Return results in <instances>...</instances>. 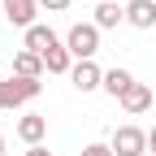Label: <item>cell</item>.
<instances>
[{
    "label": "cell",
    "instance_id": "cell-2",
    "mask_svg": "<svg viewBox=\"0 0 156 156\" xmlns=\"http://www.w3.org/2000/svg\"><path fill=\"white\" fill-rule=\"evenodd\" d=\"M39 91H44L39 78H17V74H9L5 83H0V108H22V104L35 100Z\"/></svg>",
    "mask_w": 156,
    "mask_h": 156
},
{
    "label": "cell",
    "instance_id": "cell-5",
    "mask_svg": "<svg viewBox=\"0 0 156 156\" xmlns=\"http://www.w3.org/2000/svg\"><path fill=\"white\" fill-rule=\"evenodd\" d=\"M44 134H48V117H44V113L17 117V139H22L26 147H39V143H44Z\"/></svg>",
    "mask_w": 156,
    "mask_h": 156
},
{
    "label": "cell",
    "instance_id": "cell-8",
    "mask_svg": "<svg viewBox=\"0 0 156 156\" xmlns=\"http://www.w3.org/2000/svg\"><path fill=\"white\" fill-rule=\"evenodd\" d=\"M126 22L134 30H152L156 26V0H130L126 5Z\"/></svg>",
    "mask_w": 156,
    "mask_h": 156
},
{
    "label": "cell",
    "instance_id": "cell-9",
    "mask_svg": "<svg viewBox=\"0 0 156 156\" xmlns=\"http://www.w3.org/2000/svg\"><path fill=\"white\" fill-rule=\"evenodd\" d=\"M35 13H39V0H5V17L22 30L35 26Z\"/></svg>",
    "mask_w": 156,
    "mask_h": 156
},
{
    "label": "cell",
    "instance_id": "cell-6",
    "mask_svg": "<svg viewBox=\"0 0 156 156\" xmlns=\"http://www.w3.org/2000/svg\"><path fill=\"white\" fill-rule=\"evenodd\" d=\"M69 83L87 95V91H95V87H104V69L95 65V61H78V65L69 69Z\"/></svg>",
    "mask_w": 156,
    "mask_h": 156
},
{
    "label": "cell",
    "instance_id": "cell-4",
    "mask_svg": "<svg viewBox=\"0 0 156 156\" xmlns=\"http://www.w3.org/2000/svg\"><path fill=\"white\" fill-rule=\"evenodd\" d=\"M22 48H26V52H35V56H48L52 48H61V39H56V30H52V26L35 22L30 30H22Z\"/></svg>",
    "mask_w": 156,
    "mask_h": 156
},
{
    "label": "cell",
    "instance_id": "cell-17",
    "mask_svg": "<svg viewBox=\"0 0 156 156\" xmlns=\"http://www.w3.org/2000/svg\"><path fill=\"white\" fill-rule=\"evenodd\" d=\"M147 152H152V156H156V126H152V130H147Z\"/></svg>",
    "mask_w": 156,
    "mask_h": 156
},
{
    "label": "cell",
    "instance_id": "cell-10",
    "mask_svg": "<svg viewBox=\"0 0 156 156\" xmlns=\"http://www.w3.org/2000/svg\"><path fill=\"white\" fill-rule=\"evenodd\" d=\"M100 30H113V26H122L126 22V9L117 5V0H104V5H95V17H91Z\"/></svg>",
    "mask_w": 156,
    "mask_h": 156
},
{
    "label": "cell",
    "instance_id": "cell-11",
    "mask_svg": "<svg viewBox=\"0 0 156 156\" xmlns=\"http://www.w3.org/2000/svg\"><path fill=\"white\" fill-rule=\"evenodd\" d=\"M13 74H17V78H44V74H48V69H44V56H35V52L22 48V52L13 56Z\"/></svg>",
    "mask_w": 156,
    "mask_h": 156
},
{
    "label": "cell",
    "instance_id": "cell-18",
    "mask_svg": "<svg viewBox=\"0 0 156 156\" xmlns=\"http://www.w3.org/2000/svg\"><path fill=\"white\" fill-rule=\"evenodd\" d=\"M0 156H5V134H0Z\"/></svg>",
    "mask_w": 156,
    "mask_h": 156
},
{
    "label": "cell",
    "instance_id": "cell-14",
    "mask_svg": "<svg viewBox=\"0 0 156 156\" xmlns=\"http://www.w3.org/2000/svg\"><path fill=\"white\" fill-rule=\"evenodd\" d=\"M78 156H113V147H108V143H87Z\"/></svg>",
    "mask_w": 156,
    "mask_h": 156
},
{
    "label": "cell",
    "instance_id": "cell-1",
    "mask_svg": "<svg viewBox=\"0 0 156 156\" xmlns=\"http://www.w3.org/2000/svg\"><path fill=\"white\" fill-rule=\"evenodd\" d=\"M65 48L74 61H95V52H100V26L95 22H74L65 30Z\"/></svg>",
    "mask_w": 156,
    "mask_h": 156
},
{
    "label": "cell",
    "instance_id": "cell-12",
    "mask_svg": "<svg viewBox=\"0 0 156 156\" xmlns=\"http://www.w3.org/2000/svg\"><path fill=\"white\" fill-rule=\"evenodd\" d=\"M130 87H134V74L130 69H122V65H117V69H104V91L113 95V100H122Z\"/></svg>",
    "mask_w": 156,
    "mask_h": 156
},
{
    "label": "cell",
    "instance_id": "cell-16",
    "mask_svg": "<svg viewBox=\"0 0 156 156\" xmlns=\"http://www.w3.org/2000/svg\"><path fill=\"white\" fill-rule=\"evenodd\" d=\"M22 156H52V152H48V147H44V143H39V147H26V152H22Z\"/></svg>",
    "mask_w": 156,
    "mask_h": 156
},
{
    "label": "cell",
    "instance_id": "cell-15",
    "mask_svg": "<svg viewBox=\"0 0 156 156\" xmlns=\"http://www.w3.org/2000/svg\"><path fill=\"white\" fill-rule=\"evenodd\" d=\"M39 9H48V13H61V9H69V0H39Z\"/></svg>",
    "mask_w": 156,
    "mask_h": 156
},
{
    "label": "cell",
    "instance_id": "cell-7",
    "mask_svg": "<svg viewBox=\"0 0 156 156\" xmlns=\"http://www.w3.org/2000/svg\"><path fill=\"white\" fill-rule=\"evenodd\" d=\"M117 104H122L130 117H139V113H147V108L156 104V95H152V87H147V83H134V87H130V91H126Z\"/></svg>",
    "mask_w": 156,
    "mask_h": 156
},
{
    "label": "cell",
    "instance_id": "cell-20",
    "mask_svg": "<svg viewBox=\"0 0 156 156\" xmlns=\"http://www.w3.org/2000/svg\"><path fill=\"white\" fill-rule=\"evenodd\" d=\"M100 5H104V0H100Z\"/></svg>",
    "mask_w": 156,
    "mask_h": 156
},
{
    "label": "cell",
    "instance_id": "cell-3",
    "mask_svg": "<svg viewBox=\"0 0 156 156\" xmlns=\"http://www.w3.org/2000/svg\"><path fill=\"white\" fill-rule=\"evenodd\" d=\"M113 156H147V130L139 126H117L113 139H108Z\"/></svg>",
    "mask_w": 156,
    "mask_h": 156
},
{
    "label": "cell",
    "instance_id": "cell-22",
    "mask_svg": "<svg viewBox=\"0 0 156 156\" xmlns=\"http://www.w3.org/2000/svg\"><path fill=\"white\" fill-rule=\"evenodd\" d=\"M152 108H156V104H152Z\"/></svg>",
    "mask_w": 156,
    "mask_h": 156
},
{
    "label": "cell",
    "instance_id": "cell-21",
    "mask_svg": "<svg viewBox=\"0 0 156 156\" xmlns=\"http://www.w3.org/2000/svg\"><path fill=\"white\" fill-rule=\"evenodd\" d=\"M147 156H152V152H147Z\"/></svg>",
    "mask_w": 156,
    "mask_h": 156
},
{
    "label": "cell",
    "instance_id": "cell-13",
    "mask_svg": "<svg viewBox=\"0 0 156 156\" xmlns=\"http://www.w3.org/2000/svg\"><path fill=\"white\" fill-rule=\"evenodd\" d=\"M44 69H48V74H69V69H74L69 48H65V44H61V48H52V52L44 56Z\"/></svg>",
    "mask_w": 156,
    "mask_h": 156
},
{
    "label": "cell",
    "instance_id": "cell-19",
    "mask_svg": "<svg viewBox=\"0 0 156 156\" xmlns=\"http://www.w3.org/2000/svg\"><path fill=\"white\" fill-rule=\"evenodd\" d=\"M0 13H5V0H0Z\"/></svg>",
    "mask_w": 156,
    "mask_h": 156
}]
</instances>
